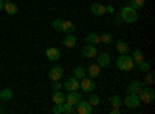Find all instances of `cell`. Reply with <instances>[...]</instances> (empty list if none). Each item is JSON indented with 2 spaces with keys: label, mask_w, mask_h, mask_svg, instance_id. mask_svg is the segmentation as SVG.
I'll return each instance as SVG.
<instances>
[{
  "label": "cell",
  "mask_w": 155,
  "mask_h": 114,
  "mask_svg": "<svg viewBox=\"0 0 155 114\" xmlns=\"http://www.w3.org/2000/svg\"><path fill=\"white\" fill-rule=\"evenodd\" d=\"M74 111H76L74 106L70 105L68 102H64V103H62V112H65V114H73Z\"/></svg>",
  "instance_id": "23"
},
{
  "label": "cell",
  "mask_w": 155,
  "mask_h": 114,
  "mask_svg": "<svg viewBox=\"0 0 155 114\" xmlns=\"http://www.w3.org/2000/svg\"><path fill=\"white\" fill-rule=\"evenodd\" d=\"M138 96H140L141 103H153V100H155V91L152 88H141Z\"/></svg>",
  "instance_id": "3"
},
{
  "label": "cell",
  "mask_w": 155,
  "mask_h": 114,
  "mask_svg": "<svg viewBox=\"0 0 155 114\" xmlns=\"http://www.w3.org/2000/svg\"><path fill=\"white\" fill-rule=\"evenodd\" d=\"M3 2H11V0H3Z\"/></svg>",
  "instance_id": "37"
},
{
  "label": "cell",
  "mask_w": 155,
  "mask_h": 114,
  "mask_svg": "<svg viewBox=\"0 0 155 114\" xmlns=\"http://www.w3.org/2000/svg\"><path fill=\"white\" fill-rule=\"evenodd\" d=\"M121 19L126 23H135L138 20V12L135 8H132L130 5H126L121 8Z\"/></svg>",
  "instance_id": "2"
},
{
  "label": "cell",
  "mask_w": 155,
  "mask_h": 114,
  "mask_svg": "<svg viewBox=\"0 0 155 114\" xmlns=\"http://www.w3.org/2000/svg\"><path fill=\"white\" fill-rule=\"evenodd\" d=\"M53 112H54V114H62V103H54Z\"/></svg>",
  "instance_id": "32"
},
{
  "label": "cell",
  "mask_w": 155,
  "mask_h": 114,
  "mask_svg": "<svg viewBox=\"0 0 155 114\" xmlns=\"http://www.w3.org/2000/svg\"><path fill=\"white\" fill-rule=\"evenodd\" d=\"M112 40H113V35H112L110 32H104V34L101 35V42H102V43H107V45H109Z\"/></svg>",
  "instance_id": "29"
},
{
  "label": "cell",
  "mask_w": 155,
  "mask_h": 114,
  "mask_svg": "<svg viewBox=\"0 0 155 114\" xmlns=\"http://www.w3.org/2000/svg\"><path fill=\"white\" fill-rule=\"evenodd\" d=\"M76 106H78L76 111L79 112V114H92V112H93V106L90 105L87 100H81V102L78 103Z\"/></svg>",
  "instance_id": "9"
},
{
  "label": "cell",
  "mask_w": 155,
  "mask_h": 114,
  "mask_svg": "<svg viewBox=\"0 0 155 114\" xmlns=\"http://www.w3.org/2000/svg\"><path fill=\"white\" fill-rule=\"evenodd\" d=\"M116 51L120 54H127L129 53V43L126 40H118L116 42Z\"/></svg>",
  "instance_id": "19"
},
{
  "label": "cell",
  "mask_w": 155,
  "mask_h": 114,
  "mask_svg": "<svg viewBox=\"0 0 155 114\" xmlns=\"http://www.w3.org/2000/svg\"><path fill=\"white\" fill-rule=\"evenodd\" d=\"M87 102L92 105V106H98L101 100H99V96H96V94H90V97H88Z\"/></svg>",
  "instance_id": "27"
},
{
  "label": "cell",
  "mask_w": 155,
  "mask_h": 114,
  "mask_svg": "<svg viewBox=\"0 0 155 114\" xmlns=\"http://www.w3.org/2000/svg\"><path fill=\"white\" fill-rule=\"evenodd\" d=\"M3 5H5V2H3V0H0V9H3Z\"/></svg>",
  "instance_id": "36"
},
{
  "label": "cell",
  "mask_w": 155,
  "mask_h": 114,
  "mask_svg": "<svg viewBox=\"0 0 155 114\" xmlns=\"http://www.w3.org/2000/svg\"><path fill=\"white\" fill-rule=\"evenodd\" d=\"M3 9L8 12V14H17L19 12V6L16 5V3H12V2H5V5H3Z\"/></svg>",
  "instance_id": "18"
},
{
  "label": "cell",
  "mask_w": 155,
  "mask_h": 114,
  "mask_svg": "<svg viewBox=\"0 0 155 114\" xmlns=\"http://www.w3.org/2000/svg\"><path fill=\"white\" fill-rule=\"evenodd\" d=\"M73 74H74V77H76V79H82V77H85V74H87V72H85V69H84L82 66H76Z\"/></svg>",
  "instance_id": "25"
},
{
  "label": "cell",
  "mask_w": 155,
  "mask_h": 114,
  "mask_svg": "<svg viewBox=\"0 0 155 114\" xmlns=\"http://www.w3.org/2000/svg\"><path fill=\"white\" fill-rule=\"evenodd\" d=\"M79 88H82V91L84 93H92L95 91V88H96V83L93 79H87V77H82L81 82H79Z\"/></svg>",
  "instance_id": "5"
},
{
  "label": "cell",
  "mask_w": 155,
  "mask_h": 114,
  "mask_svg": "<svg viewBox=\"0 0 155 114\" xmlns=\"http://www.w3.org/2000/svg\"><path fill=\"white\" fill-rule=\"evenodd\" d=\"M134 60H132V56L129 54H121L118 59H116V68L120 71H132L134 69Z\"/></svg>",
  "instance_id": "1"
},
{
  "label": "cell",
  "mask_w": 155,
  "mask_h": 114,
  "mask_svg": "<svg viewBox=\"0 0 155 114\" xmlns=\"http://www.w3.org/2000/svg\"><path fill=\"white\" fill-rule=\"evenodd\" d=\"M51 99H53V103H64V102H65V96L61 93V90L59 91H54Z\"/></svg>",
  "instance_id": "22"
},
{
  "label": "cell",
  "mask_w": 155,
  "mask_h": 114,
  "mask_svg": "<svg viewBox=\"0 0 155 114\" xmlns=\"http://www.w3.org/2000/svg\"><path fill=\"white\" fill-rule=\"evenodd\" d=\"M82 100V96L81 93H78V91H68V94L65 96V102H68L70 105H78Z\"/></svg>",
  "instance_id": "8"
},
{
  "label": "cell",
  "mask_w": 155,
  "mask_h": 114,
  "mask_svg": "<svg viewBox=\"0 0 155 114\" xmlns=\"http://www.w3.org/2000/svg\"><path fill=\"white\" fill-rule=\"evenodd\" d=\"M45 54H47V59L48 60H51V62H56V60H59V57H61V51L58 48H47V51H45Z\"/></svg>",
  "instance_id": "13"
},
{
  "label": "cell",
  "mask_w": 155,
  "mask_h": 114,
  "mask_svg": "<svg viewBox=\"0 0 155 114\" xmlns=\"http://www.w3.org/2000/svg\"><path fill=\"white\" fill-rule=\"evenodd\" d=\"M76 37L73 35V34H67V37L62 40V43H64V46H67V48H74L76 46Z\"/></svg>",
  "instance_id": "20"
},
{
  "label": "cell",
  "mask_w": 155,
  "mask_h": 114,
  "mask_svg": "<svg viewBox=\"0 0 155 114\" xmlns=\"http://www.w3.org/2000/svg\"><path fill=\"white\" fill-rule=\"evenodd\" d=\"M90 11H92V14L93 16H96V17H101V16H104L106 14V6L102 5V3H99V2H95L92 6H90Z\"/></svg>",
  "instance_id": "10"
},
{
  "label": "cell",
  "mask_w": 155,
  "mask_h": 114,
  "mask_svg": "<svg viewBox=\"0 0 155 114\" xmlns=\"http://www.w3.org/2000/svg\"><path fill=\"white\" fill-rule=\"evenodd\" d=\"M96 54H98L96 45H90V43H87V45L82 48V51H81V56H82V57H85V59L96 57Z\"/></svg>",
  "instance_id": "6"
},
{
  "label": "cell",
  "mask_w": 155,
  "mask_h": 114,
  "mask_svg": "<svg viewBox=\"0 0 155 114\" xmlns=\"http://www.w3.org/2000/svg\"><path fill=\"white\" fill-rule=\"evenodd\" d=\"M141 88H143L141 82H138V80H132L130 85L127 86V93H129V94H140Z\"/></svg>",
  "instance_id": "14"
},
{
  "label": "cell",
  "mask_w": 155,
  "mask_h": 114,
  "mask_svg": "<svg viewBox=\"0 0 155 114\" xmlns=\"http://www.w3.org/2000/svg\"><path fill=\"white\" fill-rule=\"evenodd\" d=\"M64 86H65L67 91H78L79 90V79H76L73 75V77L67 79V82L64 83Z\"/></svg>",
  "instance_id": "11"
},
{
  "label": "cell",
  "mask_w": 155,
  "mask_h": 114,
  "mask_svg": "<svg viewBox=\"0 0 155 114\" xmlns=\"http://www.w3.org/2000/svg\"><path fill=\"white\" fill-rule=\"evenodd\" d=\"M123 103L127 106V108H130V109H135L141 105V100H140V96L138 94H129L124 100H123Z\"/></svg>",
  "instance_id": "4"
},
{
  "label": "cell",
  "mask_w": 155,
  "mask_h": 114,
  "mask_svg": "<svg viewBox=\"0 0 155 114\" xmlns=\"http://www.w3.org/2000/svg\"><path fill=\"white\" fill-rule=\"evenodd\" d=\"M112 112H113V114H118V112H120V108L113 106V108H112Z\"/></svg>",
  "instance_id": "35"
},
{
  "label": "cell",
  "mask_w": 155,
  "mask_h": 114,
  "mask_svg": "<svg viewBox=\"0 0 155 114\" xmlns=\"http://www.w3.org/2000/svg\"><path fill=\"white\" fill-rule=\"evenodd\" d=\"M132 60H134L135 65L141 63V62L144 60V54H143V51H141V49H135V51H134V56H132Z\"/></svg>",
  "instance_id": "21"
},
{
  "label": "cell",
  "mask_w": 155,
  "mask_h": 114,
  "mask_svg": "<svg viewBox=\"0 0 155 114\" xmlns=\"http://www.w3.org/2000/svg\"><path fill=\"white\" fill-rule=\"evenodd\" d=\"M61 28H62V20H61V19L53 20V29L59 32V31H61Z\"/></svg>",
  "instance_id": "31"
},
{
  "label": "cell",
  "mask_w": 155,
  "mask_h": 114,
  "mask_svg": "<svg viewBox=\"0 0 155 114\" xmlns=\"http://www.w3.org/2000/svg\"><path fill=\"white\" fill-rule=\"evenodd\" d=\"M99 72H101V66L98 65V63H95V65H90L88 69H87V74H88L92 79H96L98 75H99Z\"/></svg>",
  "instance_id": "17"
},
{
  "label": "cell",
  "mask_w": 155,
  "mask_h": 114,
  "mask_svg": "<svg viewBox=\"0 0 155 114\" xmlns=\"http://www.w3.org/2000/svg\"><path fill=\"white\" fill-rule=\"evenodd\" d=\"M85 42L90 45H98V43H101V35L96 32H88L85 37Z\"/></svg>",
  "instance_id": "16"
},
{
  "label": "cell",
  "mask_w": 155,
  "mask_h": 114,
  "mask_svg": "<svg viewBox=\"0 0 155 114\" xmlns=\"http://www.w3.org/2000/svg\"><path fill=\"white\" fill-rule=\"evenodd\" d=\"M110 54L109 53H99L98 56H96V63L101 66V68H109V65H110Z\"/></svg>",
  "instance_id": "7"
},
{
  "label": "cell",
  "mask_w": 155,
  "mask_h": 114,
  "mask_svg": "<svg viewBox=\"0 0 155 114\" xmlns=\"http://www.w3.org/2000/svg\"><path fill=\"white\" fill-rule=\"evenodd\" d=\"M61 88H62V83H61L59 80H54V82H53V90H54V91H59Z\"/></svg>",
  "instance_id": "33"
},
{
  "label": "cell",
  "mask_w": 155,
  "mask_h": 114,
  "mask_svg": "<svg viewBox=\"0 0 155 114\" xmlns=\"http://www.w3.org/2000/svg\"><path fill=\"white\" fill-rule=\"evenodd\" d=\"M146 83H153V74L152 72H149L146 75Z\"/></svg>",
  "instance_id": "34"
},
{
  "label": "cell",
  "mask_w": 155,
  "mask_h": 114,
  "mask_svg": "<svg viewBox=\"0 0 155 114\" xmlns=\"http://www.w3.org/2000/svg\"><path fill=\"white\" fill-rule=\"evenodd\" d=\"M138 68H140V71H143V72H146V71H149L150 69V65H149V63L147 62H141V63H138Z\"/></svg>",
  "instance_id": "30"
},
{
  "label": "cell",
  "mask_w": 155,
  "mask_h": 114,
  "mask_svg": "<svg viewBox=\"0 0 155 114\" xmlns=\"http://www.w3.org/2000/svg\"><path fill=\"white\" fill-rule=\"evenodd\" d=\"M12 97V91L9 90V88H5V90L0 91V99H3V100H9Z\"/></svg>",
  "instance_id": "26"
},
{
  "label": "cell",
  "mask_w": 155,
  "mask_h": 114,
  "mask_svg": "<svg viewBox=\"0 0 155 114\" xmlns=\"http://www.w3.org/2000/svg\"><path fill=\"white\" fill-rule=\"evenodd\" d=\"M110 105H112V106H116V108H120V106L123 105L121 97H120V96H112V97H110Z\"/></svg>",
  "instance_id": "24"
},
{
  "label": "cell",
  "mask_w": 155,
  "mask_h": 114,
  "mask_svg": "<svg viewBox=\"0 0 155 114\" xmlns=\"http://www.w3.org/2000/svg\"><path fill=\"white\" fill-rule=\"evenodd\" d=\"M62 74H64V69L61 66H53V68H50V71H48V77L54 82V80L62 79Z\"/></svg>",
  "instance_id": "12"
},
{
  "label": "cell",
  "mask_w": 155,
  "mask_h": 114,
  "mask_svg": "<svg viewBox=\"0 0 155 114\" xmlns=\"http://www.w3.org/2000/svg\"><path fill=\"white\" fill-rule=\"evenodd\" d=\"M146 5V0H130V6L135 9H140Z\"/></svg>",
  "instance_id": "28"
},
{
  "label": "cell",
  "mask_w": 155,
  "mask_h": 114,
  "mask_svg": "<svg viewBox=\"0 0 155 114\" xmlns=\"http://www.w3.org/2000/svg\"><path fill=\"white\" fill-rule=\"evenodd\" d=\"M61 31L67 32V34H73V32L76 31L74 23H73V22H70V20H62V28H61Z\"/></svg>",
  "instance_id": "15"
}]
</instances>
